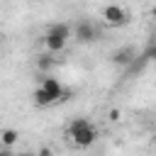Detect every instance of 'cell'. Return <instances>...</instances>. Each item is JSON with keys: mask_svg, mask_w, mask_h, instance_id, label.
I'll return each mask as SVG.
<instances>
[{"mask_svg": "<svg viewBox=\"0 0 156 156\" xmlns=\"http://www.w3.org/2000/svg\"><path fill=\"white\" fill-rule=\"evenodd\" d=\"M49 32L56 34V37H61V39H66V41L71 39V24H66V22H56V24H51Z\"/></svg>", "mask_w": 156, "mask_h": 156, "instance_id": "obj_9", "label": "cell"}, {"mask_svg": "<svg viewBox=\"0 0 156 156\" xmlns=\"http://www.w3.org/2000/svg\"><path fill=\"white\" fill-rule=\"evenodd\" d=\"M102 20H105L107 27H124V24L129 22V15H127V10L119 7V5H107V7L102 10Z\"/></svg>", "mask_w": 156, "mask_h": 156, "instance_id": "obj_2", "label": "cell"}, {"mask_svg": "<svg viewBox=\"0 0 156 156\" xmlns=\"http://www.w3.org/2000/svg\"><path fill=\"white\" fill-rule=\"evenodd\" d=\"M17 141H20V132H17V129H12V127H5V129H0V144H2L5 149L15 146Z\"/></svg>", "mask_w": 156, "mask_h": 156, "instance_id": "obj_7", "label": "cell"}, {"mask_svg": "<svg viewBox=\"0 0 156 156\" xmlns=\"http://www.w3.org/2000/svg\"><path fill=\"white\" fill-rule=\"evenodd\" d=\"M41 41H44V46H46L49 54H61V51L66 49V39H61V37H56V34H51V32H46V34L41 37Z\"/></svg>", "mask_w": 156, "mask_h": 156, "instance_id": "obj_6", "label": "cell"}, {"mask_svg": "<svg viewBox=\"0 0 156 156\" xmlns=\"http://www.w3.org/2000/svg\"><path fill=\"white\" fill-rule=\"evenodd\" d=\"M32 98H34V105H39V107H49V105H54L51 95H49V93H46V90H44L41 85H39L37 90H34V95H32Z\"/></svg>", "mask_w": 156, "mask_h": 156, "instance_id": "obj_8", "label": "cell"}, {"mask_svg": "<svg viewBox=\"0 0 156 156\" xmlns=\"http://www.w3.org/2000/svg\"><path fill=\"white\" fill-rule=\"evenodd\" d=\"M39 85H41V88H44V90H46V93L51 95V100H54V102H63V90H66V88L61 85V80H58V78L44 76Z\"/></svg>", "mask_w": 156, "mask_h": 156, "instance_id": "obj_4", "label": "cell"}, {"mask_svg": "<svg viewBox=\"0 0 156 156\" xmlns=\"http://www.w3.org/2000/svg\"><path fill=\"white\" fill-rule=\"evenodd\" d=\"M54 66H56V58H54L51 54H39V56H37V68H39V71L46 73V71H51Z\"/></svg>", "mask_w": 156, "mask_h": 156, "instance_id": "obj_10", "label": "cell"}, {"mask_svg": "<svg viewBox=\"0 0 156 156\" xmlns=\"http://www.w3.org/2000/svg\"><path fill=\"white\" fill-rule=\"evenodd\" d=\"M66 136H68L78 149H88V146H93L95 139H98V127H95L88 117H76V119L68 124Z\"/></svg>", "mask_w": 156, "mask_h": 156, "instance_id": "obj_1", "label": "cell"}, {"mask_svg": "<svg viewBox=\"0 0 156 156\" xmlns=\"http://www.w3.org/2000/svg\"><path fill=\"white\" fill-rule=\"evenodd\" d=\"M71 34H76V39L80 41V44H90V41H95L98 37H100V29L93 24V22H88V20H80L73 29H71Z\"/></svg>", "mask_w": 156, "mask_h": 156, "instance_id": "obj_3", "label": "cell"}, {"mask_svg": "<svg viewBox=\"0 0 156 156\" xmlns=\"http://www.w3.org/2000/svg\"><path fill=\"white\" fill-rule=\"evenodd\" d=\"M136 56V51H134V46H122V49H117L115 54H112V63L115 66H122V68H127L129 63H132V58Z\"/></svg>", "mask_w": 156, "mask_h": 156, "instance_id": "obj_5", "label": "cell"}, {"mask_svg": "<svg viewBox=\"0 0 156 156\" xmlns=\"http://www.w3.org/2000/svg\"><path fill=\"white\" fill-rule=\"evenodd\" d=\"M110 119L117 122V119H119V110H110Z\"/></svg>", "mask_w": 156, "mask_h": 156, "instance_id": "obj_11", "label": "cell"}]
</instances>
